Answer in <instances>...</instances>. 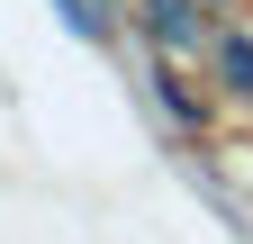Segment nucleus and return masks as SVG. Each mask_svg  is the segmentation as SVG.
<instances>
[{
    "instance_id": "nucleus-3",
    "label": "nucleus",
    "mask_w": 253,
    "mask_h": 244,
    "mask_svg": "<svg viewBox=\"0 0 253 244\" xmlns=\"http://www.w3.org/2000/svg\"><path fill=\"white\" fill-rule=\"evenodd\" d=\"M208 64H217V81H226L235 100H253V37H217Z\"/></svg>"
},
{
    "instance_id": "nucleus-4",
    "label": "nucleus",
    "mask_w": 253,
    "mask_h": 244,
    "mask_svg": "<svg viewBox=\"0 0 253 244\" xmlns=\"http://www.w3.org/2000/svg\"><path fill=\"white\" fill-rule=\"evenodd\" d=\"M63 18H73V37H90V45H109V9L100 0H54Z\"/></svg>"
},
{
    "instance_id": "nucleus-1",
    "label": "nucleus",
    "mask_w": 253,
    "mask_h": 244,
    "mask_svg": "<svg viewBox=\"0 0 253 244\" xmlns=\"http://www.w3.org/2000/svg\"><path fill=\"white\" fill-rule=\"evenodd\" d=\"M199 9H208V0H145V37L163 45V54H181V64H190V54H208V45H217Z\"/></svg>"
},
{
    "instance_id": "nucleus-2",
    "label": "nucleus",
    "mask_w": 253,
    "mask_h": 244,
    "mask_svg": "<svg viewBox=\"0 0 253 244\" xmlns=\"http://www.w3.org/2000/svg\"><path fill=\"white\" fill-rule=\"evenodd\" d=\"M145 90H154V109H163L181 136H199V127H208V100L181 81V54H172V64H154V73H145Z\"/></svg>"
},
{
    "instance_id": "nucleus-5",
    "label": "nucleus",
    "mask_w": 253,
    "mask_h": 244,
    "mask_svg": "<svg viewBox=\"0 0 253 244\" xmlns=\"http://www.w3.org/2000/svg\"><path fill=\"white\" fill-rule=\"evenodd\" d=\"M208 9H226V0H208Z\"/></svg>"
}]
</instances>
